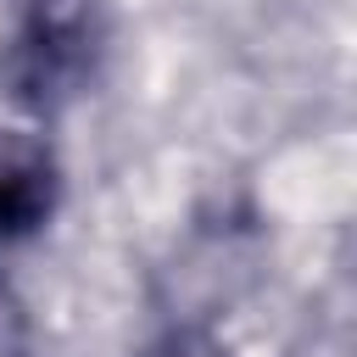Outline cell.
I'll return each mask as SVG.
<instances>
[{"instance_id": "3957f363", "label": "cell", "mask_w": 357, "mask_h": 357, "mask_svg": "<svg viewBox=\"0 0 357 357\" xmlns=\"http://www.w3.org/2000/svg\"><path fill=\"white\" fill-rule=\"evenodd\" d=\"M0 357H28V318L6 279H0Z\"/></svg>"}, {"instance_id": "6da1fadb", "label": "cell", "mask_w": 357, "mask_h": 357, "mask_svg": "<svg viewBox=\"0 0 357 357\" xmlns=\"http://www.w3.org/2000/svg\"><path fill=\"white\" fill-rule=\"evenodd\" d=\"M106 50H112L106 0H28L0 45V89L11 106L56 117L95 89Z\"/></svg>"}, {"instance_id": "7a4b0ae2", "label": "cell", "mask_w": 357, "mask_h": 357, "mask_svg": "<svg viewBox=\"0 0 357 357\" xmlns=\"http://www.w3.org/2000/svg\"><path fill=\"white\" fill-rule=\"evenodd\" d=\"M61 201V167L56 151L28 134L0 123V251L33 240Z\"/></svg>"}, {"instance_id": "277c9868", "label": "cell", "mask_w": 357, "mask_h": 357, "mask_svg": "<svg viewBox=\"0 0 357 357\" xmlns=\"http://www.w3.org/2000/svg\"><path fill=\"white\" fill-rule=\"evenodd\" d=\"M145 357H218V346L201 340V335H167V340H156Z\"/></svg>"}]
</instances>
